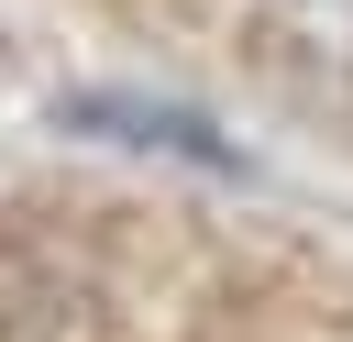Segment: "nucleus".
I'll return each instance as SVG.
<instances>
[{
  "label": "nucleus",
  "instance_id": "obj_1",
  "mask_svg": "<svg viewBox=\"0 0 353 342\" xmlns=\"http://www.w3.org/2000/svg\"><path fill=\"white\" fill-rule=\"evenodd\" d=\"M265 22H276L298 55H320V66H353V0H265Z\"/></svg>",
  "mask_w": 353,
  "mask_h": 342
}]
</instances>
